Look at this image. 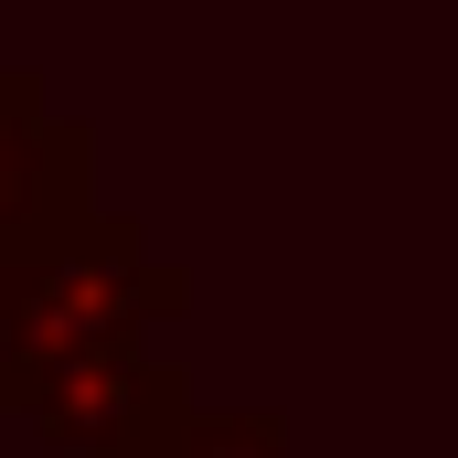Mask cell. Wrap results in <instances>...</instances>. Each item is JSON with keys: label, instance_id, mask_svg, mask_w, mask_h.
<instances>
[{"label": "cell", "instance_id": "obj_2", "mask_svg": "<svg viewBox=\"0 0 458 458\" xmlns=\"http://www.w3.org/2000/svg\"><path fill=\"white\" fill-rule=\"evenodd\" d=\"M192 362L160 342L0 352V416L32 427L43 458H160L192 427Z\"/></svg>", "mask_w": 458, "mask_h": 458}, {"label": "cell", "instance_id": "obj_1", "mask_svg": "<svg viewBox=\"0 0 458 458\" xmlns=\"http://www.w3.org/2000/svg\"><path fill=\"white\" fill-rule=\"evenodd\" d=\"M192 267L160 256L128 214H75L0 256V352H75V342H149L192 310Z\"/></svg>", "mask_w": 458, "mask_h": 458}, {"label": "cell", "instance_id": "obj_4", "mask_svg": "<svg viewBox=\"0 0 458 458\" xmlns=\"http://www.w3.org/2000/svg\"><path fill=\"white\" fill-rule=\"evenodd\" d=\"M182 458H288V416L277 405H192Z\"/></svg>", "mask_w": 458, "mask_h": 458}, {"label": "cell", "instance_id": "obj_3", "mask_svg": "<svg viewBox=\"0 0 458 458\" xmlns=\"http://www.w3.org/2000/svg\"><path fill=\"white\" fill-rule=\"evenodd\" d=\"M75 214H97V128L54 107L43 75L0 64V256Z\"/></svg>", "mask_w": 458, "mask_h": 458}, {"label": "cell", "instance_id": "obj_5", "mask_svg": "<svg viewBox=\"0 0 458 458\" xmlns=\"http://www.w3.org/2000/svg\"><path fill=\"white\" fill-rule=\"evenodd\" d=\"M160 458H182V448H160Z\"/></svg>", "mask_w": 458, "mask_h": 458}]
</instances>
